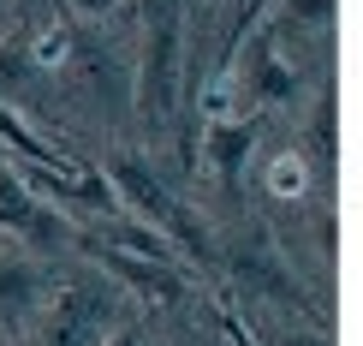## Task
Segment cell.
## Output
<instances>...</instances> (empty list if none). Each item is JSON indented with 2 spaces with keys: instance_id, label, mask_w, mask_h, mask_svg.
Masks as SVG:
<instances>
[{
  "instance_id": "1",
  "label": "cell",
  "mask_w": 363,
  "mask_h": 346,
  "mask_svg": "<svg viewBox=\"0 0 363 346\" xmlns=\"http://www.w3.org/2000/svg\"><path fill=\"white\" fill-rule=\"evenodd\" d=\"M179 0H149V30H143V78H138V108L143 119H167L179 96Z\"/></svg>"
},
{
  "instance_id": "2",
  "label": "cell",
  "mask_w": 363,
  "mask_h": 346,
  "mask_svg": "<svg viewBox=\"0 0 363 346\" xmlns=\"http://www.w3.org/2000/svg\"><path fill=\"white\" fill-rule=\"evenodd\" d=\"M113 203H131V209L143 215V227H155V233H167V239H185V245H203V251H208V233L173 203V191L161 185L138 156H119V161H113Z\"/></svg>"
},
{
  "instance_id": "3",
  "label": "cell",
  "mask_w": 363,
  "mask_h": 346,
  "mask_svg": "<svg viewBox=\"0 0 363 346\" xmlns=\"http://www.w3.org/2000/svg\"><path fill=\"white\" fill-rule=\"evenodd\" d=\"M108 257V269L119 281H131L143 298H161V305H173V298H185V281L173 275L167 263H149V257H131V251H101Z\"/></svg>"
},
{
  "instance_id": "4",
  "label": "cell",
  "mask_w": 363,
  "mask_h": 346,
  "mask_svg": "<svg viewBox=\"0 0 363 346\" xmlns=\"http://www.w3.org/2000/svg\"><path fill=\"white\" fill-rule=\"evenodd\" d=\"M36 191L24 185L18 173H12V161H0V233H12V239H24L30 233V221H36Z\"/></svg>"
},
{
  "instance_id": "5",
  "label": "cell",
  "mask_w": 363,
  "mask_h": 346,
  "mask_svg": "<svg viewBox=\"0 0 363 346\" xmlns=\"http://www.w3.org/2000/svg\"><path fill=\"white\" fill-rule=\"evenodd\" d=\"M36 298V263L0 257V310H24Z\"/></svg>"
},
{
  "instance_id": "6",
  "label": "cell",
  "mask_w": 363,
  "mask_h": 346,
  "mask_svg": "<svg viewBox=\"0 0 363 346\" xmlns=\"http://www.w3.org/2000/svg\"><path fill=\"white\" fill-rule=\"evenodd\" d=\"M0 144H12V149H18V156H30V161H42V168H48V144H42L36 138V131H30L24 126V119H18V108H6V102H0Z\"/></svg>"
},
{
  "instance_id": "7",
  "label": "cell",
  "mask_w": 363,
  "mask_h": 346,
  "mask_svg": "<svg viewBox=\"0 0 363 346\" xmlns=\"http://www.w3.org/2000/svg\"><path fill=\"white\" fill-rule=\"evenodd\" d=\"M250 84H256V96H262V102H286V96H298V78L280 66L274 54H256V78H250Z\"/></svg>"
},
{
  "instance_id": "8",
  "label": "cell",
  "mask_w": 363,
  "mask_h": 346,
  "mask_svg": "<svg viewBox=\"0 0 363 346\" xmlns=\"http://www.w3.org/2000/svg\"><path fill=\"white\" fill-rule=\"evenodd\" d=\"M113 239H119L113 251H131V257H149V263H173L167 233H155V227H119Z\"/></svg>"
},
{
  "instance_id": "9",
  "label": "cell",
  "mask_w": 363,
  "mask_h": 346,
  "mask_svg": "<svg viewBox=\"0 0 363 346\" xmlns=\"http://www.w3.org/2000/svg\"><path fill=\"white\" fill-rule=\"evenodd\" d=\"M250 144H256L250 126H215V168L220 173H238V161H245Z\"/></svg>"
},
{
  "instance_id": "10",
  "label": "cell",
  "mask_w": 363,
  "mask_h": 346,
  "mask_svg": "<svg viewBox=\"0 0 363 346\" xmlns=\"http://www.w3.org/2000/svg\"><path fill=\"white\" fill-rule=\"evenodd\" d=\"M286 18H304V24H315V30H322L328 18H334V0H286Z\"/></svg>"
},
{
  "instance_id": "11",
  "label": "cell",
  "mask_w": 363,
  "mask_h": 346,
  "mask_svg": "<svg viewBox=\"0 0 363 346\" xmlns=\"http://www.w3.org/2000/svg\"><path fill=\"white\" fill-rule=\"evenodd\" d=\"M24 78H30V66H24V60L12 54V66H6V54H0V102H6V90H18Z\"/></svg>"
},
{
  "instance_id": "12",
  "label": "cell",
  "mask_w": 363,
  "mask_h": 346,
  "mask_svg": "<svg viewBox=\"0 0 363 346\" xmlns=\"http://www.w3.org/2000/svg\"><path fill=\"white\" fill-rule=\"evenodd\" d=\"M72 12H78V18H108V12L119 6V0H66Z\"/></svg>"
},
{
  "instance_id": "13",
  "label": "cell",
  "mask_w": 363,
  "mask_h": 346,
  "mask_svg": "<svg viewBox=\"0 0 363 346\" xmlns=\"http://www.w3.org/2000/svg\"><path fill=\"white\" fill-rule=\"evenodd\" d=\"M292 185H304V168H298V161H280L274 168V191H292Z\"/></svg>"
},
{
  "instance_id": "14",
  "label": "cell",
  "mask_w": 363,
  "mask_h": 346,
  "mask_svg": "<svg viewBox=\"0 0 363 346\" xmlns=\"http://www.w3.org/2000/svg\"><path fill=\"white\" fill-rule=\"evenodd\" d=\"M280 346H322V340H298V335H286V340H280Z\"/></svg>"
},
{
  "instance_id": "15",
  "label": "cell",
  "mask_w": 363,
  "mask_h": 346,
  "mask_svg": "<svg viewBox=\"0 0 363 346\" xmlns=\"http://www.w3.org/2000/svg\"><path fill=\"white\" fill-rule=\"evenodd\" d=\"M108 346H138V335H113V340H108Z\"/></svg>"
}]
</instances>
